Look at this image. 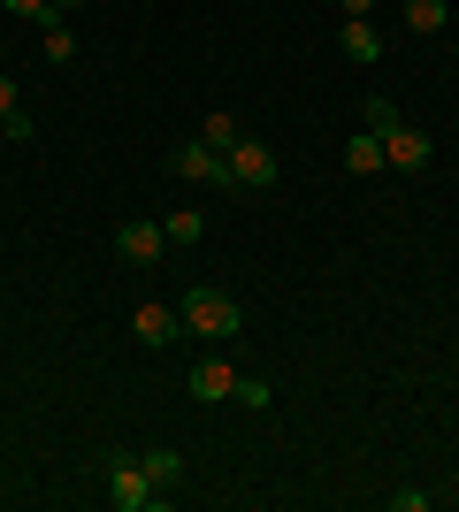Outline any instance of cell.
Listing matches in <instances>:
<instances>
[{"label": "cell", "instance_id": "3957f363", "mask_svg": "<svg viewBox=\"0 0 459 512\" xmlns=\"http://www.w3.org/2000/svg\"><path fill=\"white\" fill-rule=\"evenodd\" d=\"M222 161H230V192H268L276 184V146L268 138H238Z\"/></svg>", "mask_w": 459, "mask_h": 512}, {"label": "cell", "instance_id": "8992f818", "mask_svg": "<svg viewBox=\"0 0 459 512\" xmlns=\"http://www.w3.org/2000/svg\"><path fill=\"white\" fill-rule=\"evenodd\" d=\"M131 337L161 352V344H176V337H184V314H176L169 299H146V306H138V314H131Z\"/></svg>", "mask_w": 459, "mask_h": 512}, {"label": "cell", "instance_id": "ba28073f", "mask_svg": "<svg viewBox=\"0 0 459 512\" xmlns=\"http://www.w3.org/2000/svg\"><path fill=\"white\" fill-rule=\"evenodd\" d=\"M115 253L131 260V268H153V260L169 253V230H161V222H123V230H115Z\"/></svg>", "mask_w": 459, "mask_h": 512}, {"label": "cell", "instance_id": "e0dca14e", "mask_svg": "<svg viewBox=\"0 0 459 512\" xmlns=\"http://www.w3.org/2000/svg\"><path fill=\"white\" fill-rule=\"evenodd\" d=\"M238 406H253V413H268L276 406V390L261 383V375H238Z\"/></svg>", "mask_w": 459, "mask_h": 512}, {"label": "cell", "instance_id": "ffe728a7", "mask_svg": "<svg viewBox=\"0 0 459 512\" xmlns=\"http://www.w3.org/2000/svg\"><path fill=\"white\" fill-rule=\"evenodd\" d=\"M23 107V92H16V77H0V123H8V115H16Z\"/></svg>", "mask_w": 459, "mask_h": 512}, {"label": "cell", "instance_id": "d6986e66", "mask_svg": "<svg viewBox=\"0 0 459 512\" xmlns=\"http://www.w3.org/2000/svg\"><path fill=\"white\" fill-rule=\"evenodd\" d=\"M0 8H8V16H23V23H39V16H46V0H0Z\"/></svg>", "mask_w": 459, "mask_h": 512}, {"label": "cell", "instance_id": "7c38bea8", "mask_svg": "<svg viewBox=\"0 0 459 512\" xmlns=\"http://www.w3.org/2000/svg\"><path fill=\"white\" fill-rule=\"evenodd\" d=\"M406 31H414V39L452 31V0H406Z\"/></svg>", "mask_w": 459, "mask_h": 512}, {"label": "cell", "instance_id": "5bb4252c", "mask_svg": "<svg viewBox=\"0 0 459 512\" xmlns=\"http://www.w3.org/2000/svg\"><path fill=\"white\" fill-rule=\"evenodd\" d=\"M360 130H375V138H391V130H398V100H391V92H375V100L360 107Z\"/></svg>", "mask_w": 459, "mask_h": 512}, {"label": "cell", "instance_id": "30bf717a", "mask_svg": "<svg viewBox=\"0 0 459 512\" xmlns=\"http://www.w3.org/2000/svg\"><path fill=\"white\" fill-rule=\"evenodd\" d=\"M337 46H345V62H383V31H375L368 16H345V31H337Z\"/></svg>", "mask_w": 459, "mask_h": 512}, {"label": "cell", "instance_id": "ac0fdd59", "mask_svg": "<svg viewBox=\"0 0 459 512\" xmlns=\"http://www.w3.org/2000/svg\"><path fill=\"white\" fill-rule=\"evenodd\" d=\"M391 512H429V490H391Z\"/></svg>", "mask_w": 459, "mask_h": 512}, {"label": "cell", "instance_id": "5b68a950", "mask_svg": "<svg viewBox=\"0 0 459 512\" xmlns=\"http://www.w3.org/2000/svg\"><path fill=\"white\" fill-rule=\"evenodd\" d=\"M437 161V146H429V130H414V123H398L391 138H383V169H406V176H421Z\"/></svg>", "mask_w": 459, "mask_h": 512}, {"label": "cell", "instance_id": "7a4b0ae2", "mask_svg": "<svg viewBox=\"0 0 459 512\" xmlns=\"http://www.w3.org/2000/svg\"><path fill=\"white\" fill-rule=\"evenodd\" d=\"M108 505L115 512H153L161 505V490L146 482V467H138L131 451H108Z\"/></svg>", "mask_w": 459, "mask_h": 512}, {"label": "cell", "instance_id": "4fadbf2b", "mask_svg": "<svg viewBox=\"0 0 459 512\" xmlns=\"http://www.w3.org/2000/svg\"><path fill=\"white\" fill-rule=\"evenodd\" d=\"M345 169L352 176H375V169H383V138H375V130H352V138H345Z\"/></svg>", "mask_w": 459, "mask_h": 512}, {"label": "cell", "instance_id": "9c48e42d", "mask_svg": "<svg viewBox=\"0 0 459 512\" xmlns=\"http://www.w3.org/2000/svg\"><path fill=\"white\" fill-rule=\"evenodd\" d=\"M39 62L46 69H69V62H77V31H69L62 16H39Z\"/></svg>", "mask_w": 459, "mask_h": 512}, {"label": "cell", "instance_id": "44dd1931", "mask_svg": "<svg viewBox=\"0 0 459 512\" xmlns=\"http://www.w3.org/2000/svg\"><path fill=\"white\" fill-rule=\"evenodd\" d=\"M77 8H85V0H46V16H77Z\"/></svg>", "mask_w": 459, "mask_h": 512}, {"label": "cell", "instance_id": "8fae6325", "mask_svg": "<svg viewBox=\"0 0 459 512\" xmlns=\"http://www.w3.org/2000/svg\"><path fill=\"white\" fill-rule=\"evenodd\" d=\"M138 467H146V482L153 490H176V482H184V459H176L169 444H146V451H131Z\"/></svg>", "mask_w": 459, "mask_h": 512}, {"label": "cell", "instance_id": "277c9868", "mask_svg": "<svg viewBox=\"0 0 459 512\" xmlns=\"http://www.w3.org/2000/svg\"><path fill=\"white\" fill-rule=\"evenodd\" d=\"M169 169H176V176H192V184H222V192H230V161H222L207 138H184V146L169 153Z\"/></svg>", "mask_w": 459, "mask_h": 512}, {"label": "cell", "instance_id": "52a82bcc", "mask_svg": "<svg viewBox=\"0 0 459 512\" xmlns=\"http://www.w3.org/2000/svg\"><path fill=\"white\" fill-rule=\"evenodd\" d=\"M184 383H192V398H199V406H222V398H238V367L222 360V352H207V360H199L192 375H184Z\"/></svg>", "mask_w": 459, "mask_h": 512}, {"label": "cell", "instance_id": "6da1fadb", "mask_svg": "<svg viewBox=\"0 0 459 512\" xmlns=\"http://www.w3.org/2000/svg\"><path fill=\"white\" fill-rule=\"evenodd\" d=\"M176 314H184V329H192V337H238L245 329V306L230 299V291H215V283H199V291H184V299H176Z\"/></svg>", "mask_w": 459, "mask_h": 512}, {"label": "cell", "instance_id": "2e32d148", "mask_svg": "<svg viewBox=\"0 0 459 512\" xmlns=\"http://www.w3.org/2000/svg\"><path fill=\"white\" fill-rule=\"evenodd\" d=\"M199 138H207V146H215V153H230V146H238V138H245V130L230 123V115H207V123H199Z\"/></svg>", "mask_w": 459, "mask_h": 512}, {"label": "cell", "instance_id": "9a60e30c", "mask_svg": "<svg viewBox=\"0 0 459 512\" xmlns=\"http://www.w3.org/2000/svg\"><path fill=\"white\" fill-rule=\"evenodd\" d=\"M161 230H169V245H199V237H207V214H199V207H184V214H169Z\"/></svg>", "mask_w": 459, "mask_h": 512}]
</instances>
